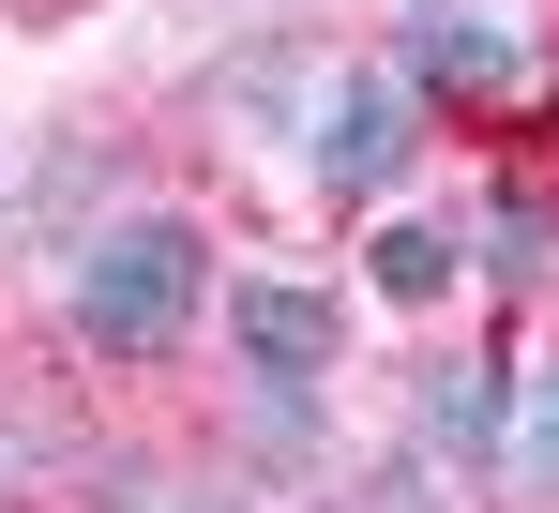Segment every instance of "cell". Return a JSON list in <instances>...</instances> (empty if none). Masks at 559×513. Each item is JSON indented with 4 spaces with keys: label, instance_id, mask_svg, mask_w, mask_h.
I'll use <instances>...</instances> for the list:
<instances>
[{
    "label": "cell",
    "instance_id": "cell-1",
    "mask_svg": "<svg viewBox=\"0 0 559 513\" xmlns=\"http://www.w3.org/2000/svg\"><path fill=\"white\" fill-rule=\"evenodd\" d=\"M197 302H212V242H197V212H121L76 242V333L106 362H167L197 333Z\"/></svg>",
    "mask_w": 559,
    "mask_h": 513
},
{
    "label": "cell",
    "instance_id": "cell-2",
    "mask_svg": "<svg viewBox=\"0 0 559 513\" xmlns=\"http://www.w3.org/2000/svg\"><path fill=\"white\" fill-rule=\"evenodd\" d=\"M408 76L439 91V106L514 121V106L545 91V15H424V31H408Z\"/></svg>",
    "mask_w": 559,
    "mask_h": 513
},
{
    "label": "cell",
    "instance_id": "cell-3",
    "mask_svg": "<svg viewBox=\"0 0 559 513\" xmlns=\"http://www.w3.org/2000/svg\"><path fill=\"white\" fill-rule=\"evenodd\" d=\"M302 167H318V196H378V181L408 167V76H318Z\"/></svg>",
    "mask_w": 559,
    "mask_h": 513
},
{
    "label": "cell",
    "instance_id": "cell-4",
    "mask_svg": "<svg viewBox=\"0 0 559 513\" xmlns=\"http://www.w3.org/2000/svg\"><path fill=\"white\" fill-rule=\"evenodd\" d=\"M227 333H242L258 378H333L348 302H333V287H287V272H242V287H227Z\"/></svg>",
    "mask_w": 559,
    "mask_h": 513
},
{
    "label": "cell",
    "instance_id": "cell-5",
    "mask_svg": "<svg viewBox=\"0 0 559 513\" xmlns=\"http://www.w3.org/2000/svg\"><path fill=\"white\" fill-rule=\"evenodd\" d=\"M408 423H424V453H499V438H514V362L439 347V362L408 378Z\"/></svg>",
    "mask_w": 559,
    "mask_h": 513
},
{
    "label": "cell",
    "instance_id": "cell-6",
    "mask_svg": "<svg viewBox=\"0 0 559 513\" xmlns=\"http://www.w3.org/2000/svg\"><path fill=\"white\" fill-rule=\"evenodd\" d=\"M499 468H514L530 513H559V362H514V438H499Z\"/></svg>",
    "mask_w": 559,
    "mask_h": 513
},
{
    "label": "cell",
    "instance_id": "cell-7",
    "mask_svg": "<svg viewBox=\"0 0 559 513\" xmlns=\"http://www.w3.org/2000/svg\"><path fill=\"white\" fill-rule=\"evenodd\" d=\"M484 272H499V287H545V272H559V212L530 196V181H499V212H484Z\"/></svg>",
    "mask_w": 559,
    "mask_h": 513
},
{
    "label": "cell",
    "instance_id": "cell-8",
    "mask_svg": "<svg viewBox=\"0 0 559 513\" xmlns=\"http://www.w3.org/2000/svg\"><path fill=\"white\" fill-rule=\"evenodd\" d=\"M454 227H378V302H439V287H454Z\"/></svg>",
    "mask_w": 559,
    "mask_h": 513
},
{
    "label": "cell",
    "instance_id": "cell-9",
    "mask_svg": "<svg viewBox=\"0 0 559 513\" xmlns=\"http://www.w3.org/2000/svg\"><path fill=\"white\" fill-rule=\"evenodd\" d=\"M106 513H242V499H227V484H167V468H121Z\"/></svg>",
    "mask_w": 559,
    "mask_h": 513
},
{
    "label": "cell",
    "instance_id": "cell-10",
    "mask_svg": "<svg viewBox=\"0 0 559 513\" xmlns=\"http://www.w3.org/2000/svg\"><path fill=\"white\" fill-rule=\"evenodd\" d=\"M76 196H106V136H61L46 152V212H76Z\"/></svg>",
    "mask_w": 559,
    "mask_h": 513
},
{
    "label": "cell",
    "instance_id": "cell-11",
    "mask_svg": "<svg viewBox=\"0 0 559 513\" xmlns=\"http://www.w3.org/2000/svg\"><path fill=\"white\" fill-rule=\"evenodd\" d=\"M333 513H439V484H424V468H364Z\"/></svg>",
    "mask_w": 559,
    "mask_h": 513
}]
</instances>
